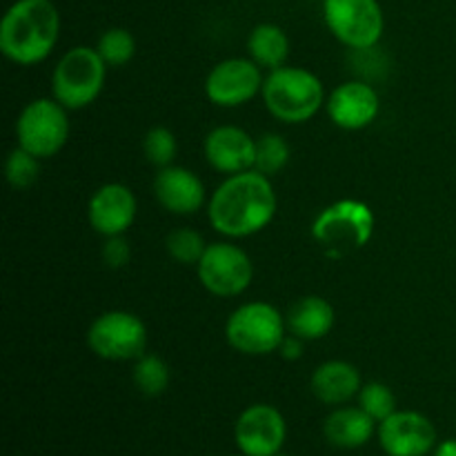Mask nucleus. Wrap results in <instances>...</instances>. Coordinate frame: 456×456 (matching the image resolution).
Listing matches in <instances>:
<instances>
[{"instance_id":"7","label":"nucleus","mask_w":456,"mask_h":456,"mask_svg":"<svg viewBox=\"0 0 456 456\" xmlns=\"http://www.w3.org/2000/svg\"><path fill=\"white\" fill-rule=\"evenodd\" d=\"M69 138L67 107L56 98H36L20 111L16 123L18 147L34 154L36 159H52L65 147Z\"/></svg>"},{"instance_id":"8","label":"nucleus","mask_w":456,"mask_h":456,"mask_svg":"<svg viewBox=\"0 0 456 456\" xmlns=\"http://www.w3.org/2000/svg\"><path fill=\"white\" fill-rule=\"evenodd\" d=\"M323 18L334 38L350 49L377 47L386 29L379 0H323Z\"/></svg>"},{"instance_id":"5","label":"nucleus","mask_w":456,"mask_h":456,"mask_svg":"<svg viewBox=\"0 0 456 456\" xmlns=\"http://www.w3.org/2000/svg\"><path fill=\"white\" fill-rule=\"evenodd\" d=\"M288 323L274 305L263 301L236 307L225 323V338L236 352L248 356H265L279 352Z\"/></svg>"},{"instance_id":"25","label":"nucleus","mask_w":456,"mask_h":456,"mask_svg":"<svg viewBox=\"0 0 456 456\" xmlns=\"http://www.w3.org/2000/svg\"><path fill=\"white\" fill-rule=\"evenodd\" d=\"M165 249L172 256V261L181 263V265H199L200 258H203L208 243L203 240V236L194 230H187V227H178V230L169 232L167 239H165Z\"/></svg>"},{"instance_id":"33","label":"nucleus","mask_w":456,"mask_h":456,"mask_svg":"<svg viewBox=\"0 0 456 456\" xmlns=\"http://www.w3.org/2000/svg\"><path fill=\"white\" fill-rule=\"evenodd\" d=\"M232 456H245V454H232Z\"/></svg>"},{"instance_id":"22","label":"nucleus","mask_w":456,"mask_h":456,"mask_svg":"<svg viewBox=\"0 0 456 456\" xmlns=\"http://www.w3.org/2000/svg\"><path fill=\"white\" fill-rule=\"evenodd\" d=\"M132 379L141 395L160 396L169 387L172 372H169V365L160 356L142 354L141 359H136Z\"/></svg>"},{"instance_id":"13","label":"nucleus","mask_w":456,"mask_h":456,"mask_svg":"<svg viewBox=\"0 0 456 456\" xmlns=\"http://www.w3.org/2000/svg\"><path fill=\"white\" fill-rule=\"evenodd\" d=\"M377 436L387 456H428L436 448L435 423L414 410H396L379 423Z\"/></svg>"},{"instance_id":"21","label":"nucleus","mask_w":456,"mask_h":456,"mask_svg":"<svg viewBox=\"0 0 456 456\" xmlns=\"http://www.w3.org/2000/svg\"><path fill=\"white\" fill-rule=\"evenodd\" d=\"M249 58L256 62L261 69H279L285 65L289 56V38L283 27L274 22H261L252 29L248 38Z\"/></svg>"},{"instance_id":"1","label":"nucleus","mask_w":456,"mask_h":456,"mask_svg":"<svg viewBox=\"0 0 456 456\" xmlns=\"http://www.w3.org/2000/svg\"><path fill=\"white\" fill-rule=\"evenodd\" d=\"M274 214V187L270 176L256 169L227 176L208 203L212 227L230 239H248L258 234L270 225Z\"/></svg>"},{"instance_id":"31","label":"nucleus","mask_w":456,"mask_h":456,"mask_svg":"<svg viewBox=\"0 0 456 456\" xmlns=\"http://www.w3.org/2000/svg\"><path fill=\"white\" fill-rule=\"evenodd\" d=\"M430 456H456V439H445L436 444Z\"/></svg>"},{"instance_id":"28","label":"nucleus","mask_w":456,"mask_h":456,"mask_svg":"<svg viewBox=\"0 0 456 456\" xmlns=\"http://www.w3.org/2000/svg\"><path fill=\"white\" fill-rule=\"evenodd\" d=\"M176 150H178V142L176 136H174L172 129L167 127H151L150 132L145 134L142 138V151H145L147 160L151 165H156L159 169L169 167L176 159Z\"/></svg>"},{"instance_id":"19","label":"nucleus","mask_w":456,"mask_h":456,"mask_svg":"<svg viewBox=\"0 0 456 456\" xmlns=\"http://www.w3.org/2000/svg\"><path fill=\"white\" fill-rule=\"evenodd\" d=\"M379 423L361 408L338 405L323 423V436L332 448L359 450L372 441Z\"/></svg>"},{"instance_id":"12","label":"nucleus","mask_w":456,"mask_h":456,"mask_svg":"<svg viewBox=\"0 0 456 456\" xmlns=\"http://www.w3.org/2000/svg\"><path fill=\"white\" fill-rule=\"evenodd\" d=\"M261 67L252 58H227L205 78V94L216 107H240L263 89Z\"/></svg>"},{"instance_id":"29","label":"nucleus","mask_w":456,"mask_h":456,"mask_svg":"<svg viewBox=\"0 0 456 456\" xmlns=\"http://www.w3.org/2000/svg\"><path fill=\"white\" fill-rule=\"evenodd\" d=\"M101 256L107 267L120 270V267L127 265L129 258H132V249H129V243L123 236H110V239L105 240V245H102Z\"/></svg>"},{"instance_id":"14","label":"nucleus","mask_w":456,"mask_h":456,"mask_svg":"<svg viewBox=\"0 0 456 456\" xmlns=\"http://www.w3.org/2000/svg\"><path fill=\"white\" fill-rule=\"evenodd\" d=\"M136 196L123 183H107L98 187L87 205V218L94 232L110 239L123 236L136 221Z\"/></svg>"},{"instance_id":"3","label":"nucleus","mask_w":456,"mask_h":456,"mask_svg":"<svg viewBox=\"0 0 456 456\" xmlns=\"http://www.w3.org/2000/svg\"><path fill=\"white\" fill-rule=\"evenodd\" d=\"M263 102L276 120L288 125L307 123L325 105L323 83L303 67H279L263 80Z\"/></svg>"},{"instance_id":"18","label":"nucleus","mask_w":456,"mask_h":456,"mask_svg":"<svg viewBox=\"0 0 456 456\" xmlns=\"http://www.w3.org/2000/svg\"><path fill=\"white\" fill-rule=\"evenodd\" d=\"M312 395L325 405H346L356 399L363 387L361 372L347 361H325L312 374Z\"/></svg>"},{"instance_id":"15","label":"nucleus","mask_w":456,"mask_h":456,"mask_svg":"<svg viewBox=\"0 0 456 456\" xmlns=\"http://www.w3.org/2000/svg\"><path fill=\"white\" fill-rule=\"evenodd\" d=\"M325 110L337 127L354 132L377 120L381 102H379L377 89L368 80H347L330 94Z\"/></svg>"},{"instance_id":"30","label":"nucleus","mask_w":456,"mask_h":456,"mask_svg":"<svg viewBox=\"0 0 456 456\" xmlns=\"http://www.w3.org/2000/svg\"><path fill=\"white\" fill-rule=\"evenodd\" d=\"M303 343H305L303 338L294 337V334H288V337L283 338V343H281V347H279L281 356H283L285 361L301 359V356H303Z\"/></svg>"},{"instance_id":"27","label":"nucleus","mask_w":456,"mask_h":456,"mask_svg":"<svg viewBox=\"0 0 456 456\" xmlns=\"http://www.w3.org/2000/svg\"><path fill=\"white\" fill-rule=\"evenodd\" d=\"M359 408L374 419L377 423L386 421L390 414L396 412V396L386 383L372 381L365 383L359 392Z\"/></svg>"},{"instance_id":"6","label":"nucleus","mask_w":456,"mask_h":456,"mask_svg":"<svg viewBox=\"0 0 456 456\" xmlns=\"http://www.w3.org/2000/svg\"><path fill=\"white\" fill-rule=\"evenodd\" d=\"M374 214L365 203L343 199L325 208L312 225V236L328 249L330 256L361 249L374 234Z\"/></svg>"},{"instance_id":"20","label":"nucleus","mask_w":456,"mask_h":456,"mask_svg":"<svg viewBox=\"0 0 456 456\" xmlns=\"http://www.w3.org/2000/svg\"><path fill=\"white\" fill-rule=\"evenodd\" d=\"M337 312L332 303L323 297H303L289 305L285 314L288 332L303 341H319L325 338L334 328Z\"/></svg>"},{"instance_id":"23","label":"nucleus","mask_w":456,"mask_h":456,"mask_svg":"<svg viewBox=\"0 0 456 456\" xmlns=\"http://www.w3.org/2000/svg\"><path fill=\"white\" fill-rule=\"evenodd\" d=\"M289 163V145L281 134H263L256 138V156L254 169L265 176H276Z\"/></svg>"},{"instance_id":"26","label":"nucleus","mask_w":456,"mask_h":456,"mask_svg":"<svg viewBox=\"0 0 456 456\" xmlns=\"http://www.w3.org/2000/svg\"><path fill=\"white\" fill-rule=\"evenodd\" d=\"M40 174V159L29 154L22 147L9 151L7 163H4V178L13 190H29Z\"/></svg>"},{"instance_id":"10","label":"nucleus","mask_w":456,"mask_h":456,"mask_svg":"<svg viewBox=\"0 0 456 456\" xmlns=\"http://www.w3.org/2000/svg\"><path fill=\"white\" fill-rule=\"evenodd\" d=\"M196 270H199L203 288L218 298L239 297L249 288L254 279V265L249 254L227 240L209 243Z\"/></svg>"},{"instance_id":"17","label":"nucleus","mask_w":456,"mask_h":456,"mask_svg":"<svg viewBox=\"0 0 456 456\" xmlns=\"http://www.w3.org/2000/svg\"><path fill=\"white\" fill-rule=\"evenodd\" d=\"M154 194L167 212L178 214V216L196 214L205 203L203 181L191 169L181 167V165L159 169L154 178Z\"/></svg>"},{"instance_id":"2","label":"nucleus","mask_w":456,"mask_h":456,"mask_svg":"<svg viewBox=\"0 0 456 456\" xmlns=\"http://www.w3.org/2000/svg\"><path fill=\"white\" fill-rule=\"evenodd\" d=\"M61 13L52 0H16L0 20V52L7 61L29 67L53 52Z\"/></svg>"},{"instance_id":"32","label":"nucleus","mask_w":456,"mask_h":456,"mask_svg":"<svg viewBox=\"0 0 456 456\" xmlns=\"http://www.w3.org/2000/svg\"><path fill=\"white\" fill-rule=\"evenodd\" d=\"M274 456H289V454H283V452H279V454H274Z\"/></svg>"},{"instance_id":"24","label":"nucleus","mask_w":456,"mask_h":456,"mask_svg":"<svg viewBox=\"0 0 456 456\" xmlns=\"http://www.w3.org/2000/svg\"><path fill=\"white\" fill-rule=\"evenodd\" d=\"M96 52L105 61L107 67H123L136 53V40L123 27H111V29L102 31L98 38Z\"/></svg>"},{"instance_id":"11","label":"nucleus","mask_w":456,"mask_h":456,"mask_svg":"<svg viewBox=\"0 0 456 456\" xmlns=\"http://www.w3.org/2000/svg\"><path fill=\"white\" fill-rule=\"evenodd\" d=\"M236 448L245 456H274L283 452L288 423L279 408L254 403L239 414L234 423Z\"/></svg>"},{"instance_id":"9","label":"nucleus","mask_w":456,"mask_h":456,"mask_svg":"<svg viewBox=\"0 0 456 456\" xmlns=\"http://www.w3.org/2000/svg\"><path fill=\"white\" fill-rule=\"evenodd\" d=\"M87 346L98 359L136 361L145 354L147 328L132 312H105L89 325Z\"/></svg>"},{"instance_id":"4","label":"nucleus","mask_w":456,"mask_h":456,"mask_svg":"<svg viewBox=\"0 0 456 456\" xmlns=\"http://www.w3.org/2000/svg\"><path fill=\"white\" fill-rule=\"evenodd\" d=\"M107 65L96 52V47H78L69 49L65 56L58 61L52 76V94L62 107L67 110H83L92 105L102 92L105 85Z\"/></svg>"},{"instance_id":"16","label":"nucleus","mask_w":456,"mask_h":456,"mask_svg":"<svg viewBox=\"0 0 456 456\" xmlns=\"http://www.w3.org/2000/svg\"><path fill=\"white\" fill-rule=\"evenodd\" d=\"M203 150L208 163L227 176L254 169L256 141L245 129L234 127V125L214 127L205 138Z\"/></svg>"}]
</instances>
